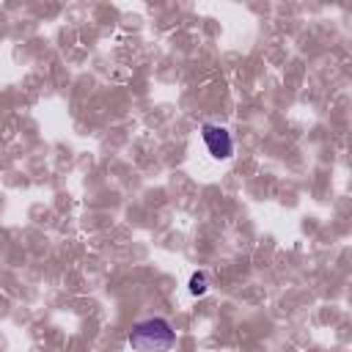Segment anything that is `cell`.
Here are the masks:
<instances>
[{
  "instance_id": "1",
  "label": "cell",
  "mask_w": 352,
  "mask_h": 352,
  "mask_svg": "<svg viewBox=\"0 0 352 352\" xmlns=\"http://www.w3.org/2000/svg\"><path fill=\"white\" fill-rule=\"evenodd\" d=\"M176 344V333L168 319L151 316L129 330V346L138 352H168Z\"/></svg>"
},
{
  "instance_id": "2",
  "label": "cell",
  "mask_w": 352,
  "mask_h": 352,
  "mask_svg": "<svg viewBox=\"0 0 352 352\" xmlns=\"http://www.w3.org/2000/svg\"><path fill=\"white\" fill-rule=\"evenodd\" d=\"M201 135H204V143H206V148L214 160H228L234 154V140H231L228 129L214 126V124H204Z\"/></svg>"
},
{
  "instance_id": "3",
  "label": "cell",
  "mask_w": 352,
  "mask_h": 352,
  "mask_svg": "<svg viewBox=\"0 0 352 352\" xmlns=\"http://www.w3.org/2000/svg\"><path fill=\"white\" fill-rule=\"evenodd\" d=\"M206 292H209V278H206V272H192V278H190V294L201 297V294H206Z\"/></svg>"
}]
</instances>
